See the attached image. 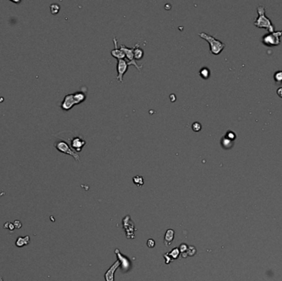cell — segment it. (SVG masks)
Here are the masks:
<instances>
[{
    "label": "cell",
    "instance_id": "52a82bcc",
    "mask_svg": "<svg viewBox=\"0 0 282 281\" xmlns=\"http://www.w3.org/2000/svg\"><path fill=\"white\" fill-rule=\"evenodd\" d=\"M70 145L74 152L79 153L81 152L82 148L84 147V145H86V141L81 137H74L70 142Z\"/></svg>",
    "mask_w": 282,
    "mask_h": 281
},
{
    "label": "cell",
    "instance_id": "277c9868",
    "mask_svg": "<svg viewBox=\"0 0 282 281\" xmlns=\"http://www.w3.org/2000/svg\"><path fill=\"white\" fill-rule=\"evenodd\" d=\"M54 147H55V148H56L59 152L72 156L76 161L79 162L80 161L79 154L76 152H74L72 148H70L69 145L68 143L65 142L64 140H59L57 141V142H55V143H54Z\"/></svg>",
    "mask_w": 282,
    "mask_h": 281
},
{
    "label": "cell",
    "instance_id": "4fadbf2b",
    "mask_svg": "<svg viewBox=\"0 0 282 281\" xmlns=\"http://www.w3.org/2000/svg\"><path fill=\"white\" fill-rule=\"evenodd\" d=\"M173 238H174L173 230H172V229L167 230V233H166V235H165L164 244L166 245V246H169L172 243V240H173Z\"/></svg>",
    "mask_w": 282,
    "mask_h": 281
},
{
    "label": "cell",
    "instance_id": "484cf974",
    "mask_svg": "<svg viewBox=\"0 0 282 281\" xmlns=\"http://www.w3.org/2000/svg\"><path fill=\"white\" fill-rule=\"evenodd\" d=\"M147 245H148V247L152 248V247H154V245H155V243H154V240H152V239H149L148 240V243H147Z\"/></svg>",
    "mask_w": 282,
    "mask_h": 281
},
{
    "label": "cell",
    "instance_id": "8fae6325",
    "mask_svg": "<svg viewBox=\"0 0 282 281\" xmlns=\"http://www.w3.org/2000/svg\"><path fill=\"white\" fill-rule=\"evenodd\" d=\"M31 242V238H30V236L27 235L25 237H18L17 238L16 240V243H15V245H16L18 247H23L24 246H27Z\"/></svg>",
    "mask_w": 282,
    "mask_h": 281
},
{
    "label": "cell",
    "instance_id": "4316f807",
    "mask_svg": "<svg viewBox=\"0 0 282 281\" xmlns=\"http://www.w3.org/2000/svg\"><path fill=\"white\" fill-rule=\"evenodd\" d=\"M276 93H277L278 96H279L280 98H282V87H280V88H279L277 89Z\"/></svg>",
    "mask_w": 282,
    "mask_h": 281
},
{
    "label": "cell",
    "instance_id": "30bf717a",
    "mask_svg": "<svg viewBox=\"0 0 282 281\" xmlns=\"http://www.w3.org/2000/svg\"><path fill=\"white\" fill-rule=\"evenodd\" d=\"M120 50L124 52L125 55H126V58L128 59V60L130 62L133 61L134 59V50H135V46H133L132 48H129L127 46H126L125 45H121L120 46Z\"/></svg>",
    "mask_w": 282,
    "mask_h": 281
},
{
    "label": "cell",
    "instance_id": "ffe728a7",
    "mask_svg": "<svg viewBox=\"0 0 282 281\" xmlns=\"http://www.w3.org/2000/svg\"><path fill=\"white\" fill-rule=\"evenodd\" d=\"M133 181H134V183L137 185L138 186H141L144 185V179H143L142 177H140V176H136L133 178Z\"/></svg>",
    "mask_w": 282,
    "mask_h": 281
},
{
    "label": "cell",
    "instance_id": "d6986e66",
    "mask_svg": "<svg viewBox=\"0 0 282 281\" xmlns=\"http://www.w3.org/2000/svg\"><path fill=\"white\" fill-rule=\"evenodd\" d=\"M274 79L277 83H282V71H277L274 74Z\"/></svg>",
    "mask_w": 282,
    "mask_h": 281
},
{
    "label": "cell",
    "instance_id": "ba28073f",
    "mask_svg": "<svg viewBox=\"0 0 282 281\" xmlns=\"http://www.w3.org/2000/svg\"><path fill=\"white\" fill-rule=\"evenodd\" d=\"M113 42H114V46L115 48L113 49L111 51V54L114 58L117 59H124L126 58V55H125L124 52L120 50V48H118L117 45V40L115 38V36H113Z\"/></svg>",
    "mask_w": 282,
    "mask_h": 281
},
{
    "label": "cell",
    "instance_id": "3957f363",
    "mask_svg": "<svg viewBox=\"0 0 282 281\" xmlns=\"http://www.w3.org/2000/svg\"><path fill=\"white\" fill-rule=\"evenodd\" d=\"M282 36V30L265 35L262 37V42L266 46H278L280 44V37Z\"/></svg>",
    "mask_w": 282,
    "mask_h": 281
},
{
    "label": "cell",
    "instance_id": "5bb4252c",
    "mask_svg": "<svg viewBox=\"0 0 282 281\" xmlns=\"http://www.w3.org/2000/svg\"><path fill=\"white\" fill-rule=\"evenodd\" d=\"M220 143H221V146L223 149H229L233 145V141L228 139V138H226L225 136H224V137L222 138Z\"/></svg>",
    "mask_w": 282,
    "mask_h": 281
},
{
    "label": "cell",
    "instance_id": "83f0119b",
    "mask_svg": "<svg viewBox=\"0 0 282 281\" xmlns=\"http://www.w3.org/2000/svg\"><path fill=\"white\" fill-rule=\"evenodd\" d=\"M180 247H181V252H184V251L187 250V247L185 244H182Z\"/></svg>",
    "mask_w": 282,
    "mask_h": 281
},
{
    "label": "cell",
    "instance_id": "5b68a950",
    "mask_svg": "<svg viewBox=\"0 0 282 281\" xmlns=\"http://www.w3.org/2000/svg\"><path fill=\"white\" fill-rule=\"evenodd\" d=\"M128 68V61H126V59H117V66H116L117 76H116V79L118 80V82H120V83L123 82V76L126 73Z\"/></svg>",
    "mask_w": 282,
    "mask_h": 281
},
{
    "label": "cell",
    "instance_id": "d4e9b609",
    "mask_svg": "<svg viewBox=\"0 0 282 281\" xmlns=\"http://www.w3.org/2000/svg\"><path fill=\"white\" fill-rule=\"evenodd\" d=\"M13 225L15 227V228L17 229H20L22 227H23V223H21V221L19 220H15L13 222Z\"/></svg>",
    "mask_w": 282,
    "mask_h": 281
},
{
    "label": "cell",
    "instance_id": "9a60e30c",
    "mask_svg": "<svg viewBox=\"0 0 282 281\" xmlns=\"http://www.w3.org/2000/svg\"><path fill=\"white\" fill-rule=\"evenodd\" d=\"M74 97L75 101L77 102V105L84 102L86 99V95L83 92H76V93H74Z\"/></svg>",
    "mask_w": 282,
    "mask_h": 281
},
{
    "label": "cell",
    "instance_id": "2e32d148",
    "mask_svg": "<svg viewBox=\"0 0 282 281\" xmlns=\"http://www.w3.org/2000/svg\"><path fill=\"white\" fill-rule=\"evenodd\" d=\"M199 74L203 79H208L210 76V70L206 67H203L199 71Z\"/></svg>",
    "mask_w": 282,
    "mask_h": 281
},
{
    "label": "cell",
    "instance_id": "9c48e42d",
    "mask_svg": "<svg viewBox=\"0 0 282 281\" xmlns=\"http://www.w3.org/2000/svg\"><path fill=\"white\" fill-rule=\"evenodd\" d=\"M119 266H120V261H116L113 264L112 266L106 272V274H105L106 281H114V273Z\"/></svg>",
    "mask_w": 282,
    "mask_h": 281
},
{
    "label": "cell",
    "instance_id": "ac0fdd59",
    "mask_svg": "<svg viewBox=\"0 0 282 281\" xmlns=\"http://www.w3.org/2000/svg\"><path fill=\"white\" fill-rule=\"evenodd\" d=\"M115 253L117 254V256L118 257H120V258L122 259V263H123V266L124 268H128V265H129V261L126 258H125L124 256H122L121 254L119 252V250L116 249L115 250Z\"/></svg>",
    "mask_w": 282,
    "mask_h": 281
},
{
    "label": "cell",
    "instance_id": "cb8c5ba5",
    "mask_svg": "<svg viewBox=\"0 0 282 281\" xmlns=\"http://www.w3.org/2000/svg\"><path fill=\"white\" fill-rule=\"evenodd\" d=\"M178 255H179V252H178V249H177V248H176L175 250H172V252L170 253V256H172V258H174V259L177 258Z\"/></svg>",
    "mask_w": 282,
    "mask_h": 281
},
{
    "label": "cell",
    "instance_id": "8992f818",
    "mask_svg": "<svg viewBox=\"0 0 282 281\" xmlns=\"http://www.w3.org/2000/svg\"><path fill=\"white\" fill-rule=\"evenodd\" d=\"M75 105H77V102L75 101L74 97V93L72 94H68L66 95L64 98L63 102L61 103V109L63 111H69L70 109H72L74 107Z\"/></svg>",
    "mask_w": 282,
    "mask_h": 281
},
{
    "label": "cell",
    "instance_id": "44dd1931",
    "mask_svg": "<svg viewBox=\"0 0 282 281\" xmlns=\"http://www.w3.org/2000/svg\"><path fill=\"white\" fill-rule=\"evenodd\" d=\"M3 228L9 229L10 231H13L14 229H15V227H14V225H13V223L7 222V223H5L4 224H3Z\"/></svg>",
    "mask_w": 282,
    "mask_h": 281
},
{
    "label": "cell",
    "instance_id": "7402d4cb",
    "mask_svg": "<svg viewBox=\"0 0 282 281\" xmlns=\"http://www.w3.org/2000/svg\"><path fill=\"white\" fill-rule=\"evenodd\" d=\"M225 137H226V138H228V139H230V140L233 141L235 139V138H236V134H235L234 132L228 130V131L227 132V133H226Z\"/></svg>",
    "mask_w": 282,
    "mask_h": 281
},
{
    "label": "cell",
    "instance_id": "7c38bea8",
    "mask_svg": "<svg viewBox=\"0 0 282 281\" xmlns=\"http://www.w3.org/2000/svg\"><path fill=\"white\" fill-rule=\"evenodd\" d=\"M144 54L145 52L143 49H141V47L140 46V43L137 42V43L135 45V50H134V59H136V60H140L144 57Z\"/></svg>",
    "mask_w": 282,
    "mask_h": 281
},
{
    "label": "cell",
    "instance_id": "7a4b0ae2",
    "mask_svg": "<svg viewBox=\"0 0 282 281\" xmlns=\"http://www.w3.org/2000/svg\"><path fill=\"white\" fill-rule=\"evenodd\" d=\"M198 36L201 38H203L204 40H205L207 42H209L210 52L214 55H218V54H220L222 52V50L225 47V44H223V42L219 41L218 39H216L213 36H210V35L205 33V32H201V33H199Z\"/></svg>",
    "mask_w": 282,
    "mask_h": 281
},
{
    "label": "cell",
    "instance_id": "603a6c76",
    "mask_svg": "<svg viewBox=\"0 0 282 281\" xmlns=\"http://www.w3.org/2000/svg\"><path fill=\"white\" fill-rule=\"evenodd\" d=\"M192 129L194 130L195 132H198L201 129V124L199 122H194L192 124Z\"/></svg>",
    "mask_w": 282,
    "mask_h": 281
},
{
    "label": "cell",
    "instance_id": "6da1fadb",
    "mask_svg": "<svg viewBox=\"0 0 282 281\" xmlns=\"http://www.w3.org/2000/svg\"><path fill=\"white\" fill-rule=\"evenodd\" d=\"M258 18L254 21V25L258 28H265L268 30L270 33L275 32V27L271 23L270 18L266 16V8L263 6H258L257 8Z\"/></svg>",
    "mask_w": 282,
    "mask_h": 281
},
{
    "label": "cell",
    "instance_id": "e0dca14e",
    "mask_svg": "<svg viewBox=\"0 0 282 281\" xmlns=\"http://www.w3.org/2000/svg\"><path fill=\"white\" fill-rule=\"evenodd\" d=\"M50 13H51L53 15H55V14H57L59 12V10H60V7H59V5L57 4V3H52V4L50 5Z\"/></svg>",
    "mask_w": 282,
    "mask_h": 281
},
{
    "label": "cell",
    "instance_id": "f1b7e54d",
    "mask_svg": "<svg viewBox=\"0 0 282 281\" xmlns=\"http://www.w3.org/2000/svg\"><path fill=\"white\" fill-rule=\"evenodd\" d=\"M0 281H3V277L2 276H0Z\"/></svg>",
    "mask_w": 282,
    "mask_h": 281
}]
</instances>
